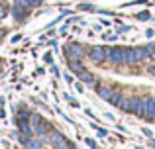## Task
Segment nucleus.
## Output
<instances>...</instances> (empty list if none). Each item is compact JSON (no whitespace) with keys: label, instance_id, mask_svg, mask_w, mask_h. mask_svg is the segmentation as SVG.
I'll use <instances>...</instances> for the list:
<instances>
[{"label":"nucleus","instance_id":"3","mask_svg":"<svg viewBox=\"0 0 155 149\" xmlns=\"http://www.w3.org/2000/svg\"><path fill=\"white\" fill-rule=\"evenodd\" d=\"M30 124H31V130H34V134H45L47 131V124H45V120L41 118L39 114H31L30 116Z\"/></svg>","mask_w":155,"mask_h":149},{"label":"nucleus","instance_id":"21","mask_svg":"<svg viewBox=\"0 0 155 149\" xmlns=\"http://www.w3.org/2000/svg\"><path fill=\"white\" fill-rule=\"evenodd\" d=\"M151 145H153V147H155V141H151Z\"/></svg>","mask_w":155,"mask_h":149},{"label":"nucleus","instance_id":"7","mask_svg":"<svg viewBox=\"0 0 155 149\" xmlns=\"http://www.w3.org/2000/svg\"><path fill=\"white\" fill-rule=\"evenodd\" d=\"M65 135L63 134H59V131H51L49 134V141H51V145H55V147H71V143H67L65 141Z\"/></svg>","mask_w":155,"mask_h":149},{"label":"nucleus","instance_id":"8","mask_svg":"<svg viewBox=\"0 0 155 149\" xmlns=\"http://www.w3.org/2000/svg\"><path fill=\"white\" fill-rule=\"evenodd\" d=\"M108 102L112 104V106L122 108V104H124V94H122V92H112V96H110Z\"/></svg>","mask_w":155,"mask_h":149},{"label":"nucleus","instance_id":"19","mask_svg":"<svg viewBox=\"0 0 155 149\" xmlns=\"http://www.w3.org/2000/svg\"><path fill=\"white\" fill-rule=\"evenodd\" d=\"M149 73H151V75H155V67H149Z\"/></svg>","mask_w":155,"mask_h":149},{"label":"nucleus","instance_id":"1","mask_svg":"<svg viewBox=\"0 0 155 149\" xmlns=\"http://www.w3.org/2000/svg\"><path fill=\"white\" fill-rule=\"evenodd\" d=\"M136 116H140V118H147V120H155V100L151 98V96L141 98V104H140V108H137Z\"/></svg>","mask_w":155,"mask_h":149},{"label":"nucleus","instance_id":"5","mask_svg":"<svg viewBox=\"0 0 155 149\" xmlns=\"http://www.w3.org/2000/svg\"><path fill=\"white\" fill-rule=\"evenodd\" d=\"M140 104H141V98L132 96V98L124 100V104H122V110H124V112H130V114H136L137 108H140Z\"/></svg>","mask_w":155,"mask_h":149},{"label":"nucleus","instance_id":"11","mask_svg":"<svg viewBox=\"0 0 155 149\" xmlns=\"http://www.w3.org/2000/svg\"><path fill=\"white\" fill-rule=\"evenodd\" d=\"M134 51H136V59H137V63L149 57V55H147V49H145V47H136Z\"/></svg>","mask_w":155,"mask_h":149},{"label":"nucleus","instance_id":"20","mask_svg":"<svg viewBox=\"0 0 155 149\" xmlns=\"http://www.w3.org/2000/svg\"><path fill=\"white\" fill-rule=\"evenodd\" d=\"M2 35H4V31H0V37H2Z\"/></svg>","mask_w":155,"mask_h":149},{"label":"nucleus","instance_id":"15","mask_svg":"<svg viewBox=\"0 0 155 149\" xmlns=\"http://www.w3.org/2000/svg\"><path fill=\"white\" fill-rule=\"evenodd\" d=\"M24 143H26L28 147H39V145H41L39 141H24Z\"/></svg>","mask_w":155,"mask_h":149},{"label":"nucleus","instance_id":"17","mask_svg":"<svg viewBox=\"0 0 155 149\" xmlns=\"http://www.w3.org/2000/svg\"><path fill=\"white\" fill-rule=\"evenodd\" d=\"M4 16H6V8H4V6H2V4H0V20H2V18H4Z\"/></svg>","mask_w":155,"mask_h":149},{"label":"nucleus","instance_id":"10","mask_svg":"<svg viewBox=\"0 0 155 149\" xmlns=\"http://www.w3.org/2000/svg\"><path fill=\"white\" fill-rule=\"evenodd\" d=\"M79 76H81V80H84V83H88V84H96V80H94V76H92L91 73H88V71H81L79 73Z\"/></svg>","mask_w":155,"mask_h":149},{"label":"nucleus","instance_id":"4","mask_svg":"<svg viewBox=\"0 0 155 149\" xmlns=\"http://www.w3.org/2000/svg\"><path fill=\"white\" fill-rule=\"evenodd\" d=\"M106 59L112 63H116V65H120V63H124V49L122 47H106Z\"/></svg>","mask_w":155,"mask_h":149},{"label":"nucleus","instance_id":"14","mask_svg":"<svg viewBox=\"0 0 155 149\" xmlns=\"http://www.w3.org/2000/svg\"><path fill=\"white\" fill-rule=\"evenodd\" d=\"M137 18H140V20H149L151 16H149V12H140V14H137Z\"/></svg>","mask_w":155,"mask_h":149},{"label":"nucleus","instance_id":"12","mask_svg":"<svg viewBox=\"0 0 155 149\" xmlns=\"http://www.w3.org/2000/svg\"><path fill=\"white\" fill-rule=\"evenodd\" d=\"M18 124H20V130H22L24 134H31V131H34V130H31V124H28L26 120H20Z\"/></svg>","mask_w":155,"mask_h":149},{"label":"nucleus","instance_id":"9","mask_svg":"<svg viewBox=\"0 0 155 149\" xmlns=\"http://www.w3.org/2000/svg\"><path fill=\"white\" fill-rule=\"evenodd\" d=\"M124 63H126V65H134V63H137L136 51H134V49H124Z\"/></svg>","mask_w":155,"mask_h":149},{"label":"nucleus","instance_id":"2","mask_svg":"<svg viewBox=\"0 0 155 149\" xmlns=\"http://www.w3.org/2000/svg\"><path fill=\"white\" fill-rule=\"evenodd\" d=\"M65 55H67L69 61H81L84 55V49L83 45H79V43H69L67 49H65Z\"/></svg>","mask_w":155,"mask_h":149},{"label":"nucleus","instance_id":"16","mask_svg":"<svg viewBox=\"0 0 155 149\" xmlns=\"http://www.w3.org/2000/svg\"><path fill=\"white\" fill-rule=\"evenodd\" d=\"M94 128H96V124H94ZM96 134H98V135H106V130H102V128H96Z\"/></svg>","mask_w":155,"mask_h":149},{"label":"nucleus","instance_id":"6","mask_svg":"<svg viewBox=\"0 0 155 149\" xmlns=\"http://www.w3.org/2000/svg\"><path fill=\"white\" fill-rule=\"evenodd\" d=\"M88 57H91V61H94V63H102L104 59H106V51H104V47H100V45H92V47H91V51H88Z\"/></svg>","mask_w":155,"mask_h":149},{"label":"nucleus","instance_id":"13","mask_svg":"<svg viewBox=\"0 0 155 149\" xmlns=\"http://www.w3.org/2000/svg\"><path fill=\"white\" fill-rule=\"evenodd\" d=\"M98 96L100 98H104V100H110V96H112V90H110V88H106V86H102L98 90Z\"/></svg>","mask_w":155,"mask_h":149},{"label":"nucleus","instance_id":"18","mask_svg":"<svg viewBox=\"0 0 155 149\" xmlns=\"http://www.w3.org/2000/svg\"><path fill=\"white\" fill-rule=\"evenodd\" d=\"M45 61H47V63H53V57H51V55H49V53H47V55H45Z\"/></svg>","mask_w":155,"mask_h":149}]
</instances>
